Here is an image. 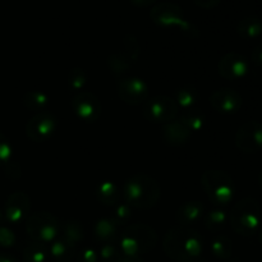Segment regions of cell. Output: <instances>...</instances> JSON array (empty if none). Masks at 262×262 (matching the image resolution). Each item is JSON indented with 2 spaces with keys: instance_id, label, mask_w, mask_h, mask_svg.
Returning <instances> with one entry per match:
<instances>
[{
  "instance_id": "1",
  "label": "cell",
  "mask_w": 262,
  "mask_h": 262,
  "mask_svg": "<svg viewBox=\"0 0 262 262\" xmlns=\"http://www.w3.org/2000/svg\"><path fill=\"white\" fill-rule=\"evenodd\" d=\"M164 247L170 257L187 262L199 256L202 248V241L199 233L192 228L177 225L166 233Z\"/></svg>"
},
{
  "instance_id": "2",
  "label": "cell",
  "mask_w": 262,
  "mask_h": 262,
  "mask_svg": "<svg viewBox=\"0 0 262 262\" xmlns=\"http://www.w3.org/2000/svg\"><path fill=\"white\" fill-rule=\"evenodd\" d=\"M123 196L130 207L150 209L160 197V186L147 174H136L125 182Z\"/></svg>"
},
{
  "instance_id": "3",
  "label": "cell",
  "mask_w": 262,
  "mask_h": 262,
  "mask_svg": "<svg viewBox=\"0 0 262 262\" xmlns=\"http://www.w3.org/2000/svg\"><path fill=\"white\" fill-rule=\"evenodd\" d=\"M261 223V207L253 199L241 200L230 214L232 228L241 235L251 237L257 232Z\"/></svg>"
},
{
  "instance_id": "4",
  "label": "cell",
  "mask_w": 262,
  "mask_h": 262,
  "mask_svg": "<svg viewBox=\"0 0 262 262\" xmlns=\"http://www.w3.org/2000/svg\"><path fill=\"white\" fill-rule=\"evenodd\" d=\"M150 17L154 23H156L160 27L166 28H178L186 35L191 37L199 36V30L194 25L184 18V13L181 7H178L174 3H160V4L152 7L150 13Z\"/></svg>"
},
{
  "instance_id": "5",
  "label": "cell",
  "mask_w": 262,
  "mask_h": 262,
  "mask_svg": "<svg viewBox=\"0 0 262 262\" xmlns=\"http://www.w3.org/2000/svg\"><path fill=\"white\" fill-rule=\"evenodd\" d=\"M202 188L215 205H227L234 196V182L229 174L220 170H210L202 176Z\"/></svg>"
},
{
  "instance_id": "6",
  "label": "cell",
  "mask_w": 262,
  "mask_h": 262,
  "mask_svg": "<svg viewBox=\"0 0 262 262\" xmlns=\"http://www.w3.org/2000/svg\"><path fill=\"white\" fill-rule=\"evenodd\" d=\"M26 229L36 243L43 245L46 242H51L58 235L59 223L51 214L37 212L28 217Z\"/></svg>"
},
{
  "instance_id": "7",
  "label": "cell",
  "mask_w": 262,
  "mask_h": 262,
  "mask_svg": "<svg viewBox=\"0 0 262 262\" xmlns=\"http://www.w3.org/2000/svg\"><path fill=\"white\" fill-rule=\"evenodd\" d=\"M178 105L169 96H155L143 105V117L152 123H169L176 118Z\"/></svg>"
},
{
  "instance_id": "8",
  "label": "cell",
  "mask_w": 262,
  "mask_h": 262,
  "mask_svg": "<svg viewBox=\"0 0 262 262\" xmlns=\"http://www.w3.org/2000/svg\"><path fill=\"white\" fill-rule=\"evenodd\" d=\"M156 241V234L150 227L145 224H136L128 228L122 235V247L127 253L133 255L138 250L147 246L152 247Z\"/></svg>"
},
{
  "instance_id": "9",
  "label": "cell",
  "mask_w": 262,
  "mask_h": 262,
  "mask_svg": "<svg viewBox=\"0 0 262 262\" xmlns=\"http://www.w3.org/2000/svg\"><path fill=\"white\" fill-rule=\"evenodd\" d=\"M72 107L79 119L87 123H94L101 114L100 100L91 92L81 91L72 100Z\"/></svg>"
},
{
  "instance_id": "10",
  "label": "cell",
  "mask_w": 262,
  "mask_h": 262,
  "mask_svg": "<svg viewBox=\"0 0 262 262\" xmlns=\"http://www.w3.org/2000/svg\"><path fill=\"white\" fill-rule=\"evenodd\" d=\"M56 120L49 113H37L26 125V133L35 142H45L54 135Z\"/></svg>"
},
{
  "instance_id": "11",
  "label": "cell",
  "mask_w": 262,
  "mask_h": 262,
  "mask_svg": "<svg viewBox=\"0 0 262 262\" xmlns=\"http://www.w3.org/2000/svg\"><path fill=\"white\" fill-rule=\"evenodd\" d=\"M237 146L245 152L252 154L262 148V124L248 122L239 128L237 133Z\"/></svg>"
},
{
  "instance_id": "12",
  "label": "cell",
  "mask_w": 262,
  "mask_h": 262,
  "mask_svg": "<svg viewBox=\"0 0 262 262\" xmlns=\"http://www.w3.org/2000/svg\"><path fill=\"white\" fill-rule=\"evenodd\" d=\"M118 92L125 102L132 105L143 104L148 97L147 84L138 78L122 79L118 84Z\"/></svg>"
},
{
  "instance_id": "13",
  "label": "cell",
  "mask_w": 262,
  "mask_h": 262,
  "mask_svg": "<svg viewBox=\"0 0 262 262\" xmlns=\"http://www.w3.org/2000/svg\"><path fill=\"white\" fill-rule=\"evenodd\" d=\"M210 102L216 112L232 114L241 109L242 97L237 91L232 89H220L210 96Z\"/></svg>"
},
{
  "instance_id": "14",
  "label": "cell",
  "mask_w": 262,
  "mask_h": 262,
  "mask_svg": "<svg viewBox=\"0 0 262 262\" xmlns=\"http://www.w3.org/2000/svg\"><path fill=\"white\" fill-rule=\"evenodd\" d=\"M248 72V63L245 56L237 53H229L220 60L219 73L229 81L243 78Z\"/></svg>"
},
{
  "instance_id": "15",
  "label": "cell",
  "mask_w": 262,
  "mask_h": 262,
  "mask_svg": "<svg viewBox=\"0 0 262 262\" xmlns=\"http://www.w3.org/2000/svg\"><path fill=\"white\" fill-rule=\"evenodd\" d=\"M30 206V199L27 194L17 192L8 199L5 216L10 223H19L23 217L27 216Z\"/></svg>"
},
{
  "instance_id": "16",
  "label": "cell",
  "mask_w": 262,
  "mask_h": 262,
  "mask_svg": "<svg viewBox=\"0 0 262 262\" xmlns=\"http://www.w3.org/2000/svg\"><path fill=\"white\" fill-rule=\"evenodd\" d=\"M191 130L186 125L182 124L181 120H171L164 127L163 130V136L166 142L174 146H181L187 143L191 138Z\"/></svg>"
},
{
  "instance_id": "17",
  "label": "cell",
  "mask_w": 262,
  "mask_h": 262,
  "mask_svg": "<svg viewBox=\"0 0 262 262\" xmlns=\"http://www.w3.org/2000/svg\"><path fill=\"white\" fill-rule=\"evenodd\" d=\"M202 215H204V206H202L201 202L191 201L186 202L179 207L176 214V219L179 223V225L189 227L191 224L202 219Z\"/></svg>"
},
{
  "instance_id": "18",
  "label": "cell",
  "mask_w": 262,
  "mask_h": 262,
  "mask_svg": "<svg viewBox=\"0 0 262 262\" xmlns=\"http://www.w3.org/2000/svg\"><path fill=\"white\" fill-rule=\"evenodd\" d=\"M135 42V40H133ZM132 42V43H133ZM127 51H119V53H115L112 58L109 59V64L110 67L113 68V71L115 73H124L127 72V69L129 68L132 61H135V59L137 58V53H138V46L136 45L135 48H125Z\"/></svg>"
},
{
  "instance_id": "19",
  "label": "cell",
  "mask_w": 262,
  "mask_h": 262,
  "mask_svg": "<svg viewBox=\"0 0 262 262\" xmlns=\"http://www.w3.org/2000/svg\"><path fill=\"white\" fill-rule=\"evenodd\" d=\"M238 33L243 38H256L262 33V22L256 17H247L238 25Z\"/></svg>"
},
{
  "instance_id": "20",
  "label": "cell",
  "mask_w": 262,
  "mask_h": 262,
  "mask_svg": "<svg viewBox=\"0 0 262 262\" xmlns=\"http://www.w3.org/2000/svg\"><path fill=\"white\" fill-rule=\"evenodd\" d=\"M97 197L105 205H115L119 201L120 192L114 183H112V182H104V183H101L99 186Z\"/></svg>"
},
{
  "instance_id": "21",
  "label": "cell",
  "mask_w": 262,
  "mask_h": 262,
  "mask_svg": "<svg viewBox=\"0 0 262 262\" xmlns=\"http://www.w3.org/2000/svg\"><path fill=\"white\" fill-rule=\"evenodd\" d=\"M48 96L41 91L28 92V94L25 95V99H23L26 107L37 113H42V110L48 106Z\"/></svg>"
},
{
  "instance_id": "22",
  "label": "cell",
  "mask_w": 262,
  "mask_h": 262,
  "mask_svg": "<svg viewBox=\"0 0 262 262\" xmlns=\"http://www.w3.org/2000/svg\"><path fill=\"white\" fill-rule=\"evenodd\" d=\"M205 227L211 232H217V230L223 229L228 222V216L224 211L222 210H212V211L207 212L204 217Z\"/></svg>"
},
{
  "instance_id": "23",
  "label": "cell",
  "mask_w": 262,
  "mask_h": 262,
  "mask_svg": "<svg viewBox=\"0 0 262 262\" xmlns=\"http://www.w3.org/2000/svg\"><path fill=\"white\" fill-rule=\"evenodd\" d=\"M182 124L186 125L191 132H197L202 128L205 122V118L201 113L196 112V110H187L183 114V117L179 119Z\"/></svg>"
},
{
  "instance_id": "24",
  "label": "cell",
  "mask_w": 262,
  "mask_h": 262,
  "mask_svg": "<svg viewBox=\"0 0 262 262\" xmlns=\"http://www.w3.org/2000/svg\"><path fill=\"white\" fill-rule=\"evenodd\" d=\"M95 233H96V237L102 241L113 239L117 233V224L112 219L100 220L95 227Z\"/></svg>"
},
{
  "instance_id": "25",
  "label": "cell",
  "mask_w": 262,
  "mask_h": 262,
  "mask_svg": "<svg viewBox=\"0 0 262 262\" xmlns=\"http://www.w3.org/2000/svg\"><path fill=\"white\" fill-rule=\"evenodd\" d=\"M197 91L192 87H184L181 89L179 91H177V105L184 107V109H189V107L193 106L197 102Z\"/></svg>"
},
{
  "instance_id": "26",
  "label": "cell",
  "mask_w": 262,
  "mask_h": 262,
  "mask_svg": "<svg viewBox=\"0 0 262 262\" xmlns=\"http://www.w3.org/2000/svg\"><path fill=\"white\" fill-rule=\"evenodd\" d=\"M64 237H66V242H68L69 245L81 241L83 238V228H82L81 223H67L66 227H64Z\"/></svg>"
},
{
  "instance_id": "27",
  "label": "cell",
  "mask_w": 262,
  "mask_h": 262,
  "mask_svg": "<svg viewBox=\"0 0 262 262\" xmlns=\"http://www.w3.org/2000/svg\"><path fill=\"white\" fill-rule=\"evenodd\" d=\"M211 248L215 252V255H216L217 257H222V258L229 257L233 250L232 242H230L227 237H217L216 239L212 242Z\"/></svg>"
},
{
  "instance_id": "28",
  "label": "cell",
  "mask_w": 262,
  "mask_h": 262,
  "mask_svg": "<svg viewBox=\"0 0 262 262\" xmlns=\"http://www.w3.org/2000/svg\"><path fill=\"white\" fill-rule=\"evenodd\" d=\"M86 73L83 72V69L81 68H73L72 72L69 73V86L73 90H82L83 86L86 84Z\"/></svg>"
},
{
  "instance_id": "29",
  "label": "cell",
  "mask_w": 262,
  "mask_h": 262,
  "mask_svg": "<svg viewBox=\"0 0 262 262\" xmlns=\"http://www.w3.org/2000/svg\"><path fill=\"white\" fill-rule=\"evenodd\" d=\"M130 217V206L125 202V204H119L115 206L114 212H113V222L115 224H123V223L128 222Z\"/></svg>"
},
{
  "instance_id": "30",
  "label": "cell",
  "mask_w": 262,
  "mask_h": 262,
  "mask_svg": "<svg viewBox=\"0 0 262 262\" xmlns=\"http://www.w3.org/2000/svg\"><path fill=\"white\" fill-rule=\"evenodd\" d=\"M25 257L26 260L31 262L42 261L43 257H45V253H43L40 243H31L30 246H27V248L25 251Z\"/></svg>"
},
{
  "instance_id": "31",
  "label": "cell",
  "mask_w": 262,
  "mask_h": 262,
  "mask_svg": "<svg viewBox=\"0 0 262 262\" xmlns=\"http://www.w3.org/2000/svg\"><path fill=\"white\" fill-rule=\"evenodd\" d=\"M51 253L59 260H63L64 257L68 258V256L71 255V245L66 241H56L51 246Z\"/></svg>"
},
{
  "instance_id": "32",
  "label": "cell",
  "mask_w": 262,
  "mask_h": 262,
  "mask_svg": "<svg viewBox=\"0 0 262 262\" xmlns=\"http://www.w3.org/2000/svg\"><path fill=\"white\" fill-rule=\"evenodd\" d=\"M10 155H12V148L10 143L3 135H0V165L7 164L9 161Z\"/></svg>"
},
{
  "instance_id": "33",
  "label": "cell",
  "mask_w": 262,
  "mask_h": 262,
  "mask_svg": "<svg viewBox=\"0 0 262 262\" xmlns=\"http://www.w3.org/2000/svg\"><path fill=\"white\" fill-rule=\"evenodd\" d=\"M199 7L205 8V9H211V8L216 7L217 4L220 3V0H194Z\"/></svg>"
},
{
  "instance_id": "34",
  "label": "cell",
  "mask_w": 262,
  "mask_h": 262,
  "mask_svg": "<svg viewBox=\"0 0 262 262\" xmlns=\"http://www.w3.org/2000/svg\"><path fill=\"white\" fill-rule=\"evenodd\" d=\"M252 60L255 61L256 64H260V66H262V45L257 46V48L253 50Z\"/></svg>"
},
{
  "instance_id": "35",
  "label": "cell",
  "mask_w": 262,
  "mask_h": 262,
  "mask_svg": "<svg viewBox=\"0 0 262 262\" xmlns=\"http://www.w3.org/2000/svg\"><path fill=\"white\" fill-rule=\"evenodd\" d=\"M135 7H140V8H145V7H150L152 5L156 0H129Z\"/></svg>"
},
{
  "instance_id": "36",
  "label": "cell",
  "mask_w": 262,
  "mask_h": 262,
  "mask_svg": "<svg viewBox=\"0 0 262 262\" xmlns=\"http://www.w3.org/2000/svg\"><path fill=\"white\" fill-rule=\"evenodd\" d=\"M258 179H260V186H261V188H262V173L260 174V178H258Z\"/></svg>"
},
{
  "instance_id": "37",
  "label": "cell",
  "mask_w": 262,
  "mask_h": 262,
  "mask_svg": "<svg viewBox=\"0 0 262 262\" xmlns=\"http://www.w3.org/2000/svg\"><path fill=\"white\" fill-rule=\"evenodd\" d=\"M260 241H261V243H262V232H261V234H260Z\"/></svg>"
}]
</instances>
